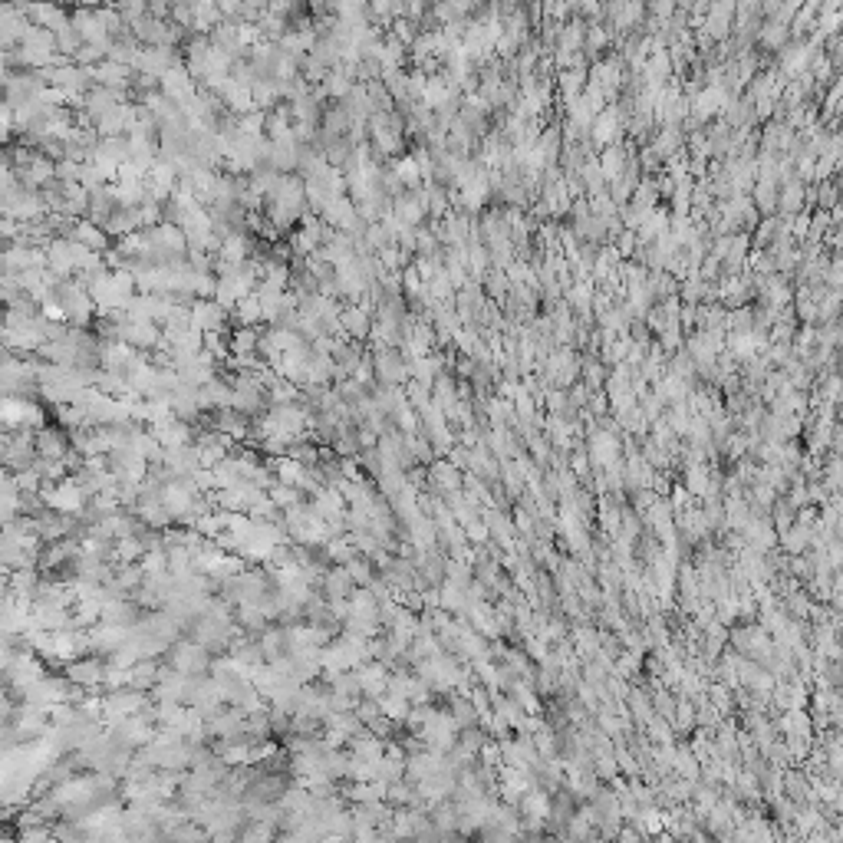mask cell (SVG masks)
I'll return each mask as SVG.
<instances>
[{"mask_svg": "<svg viewBox=\"0 0 843 843\" xmlns=\"http://www.w3.org/2000/svg\"><path fill=\"white\" fill-rule=\"evenodd\" d=\"M40 455H43V458H60V455H63V438L53 435L50 429L40 432Z\"/></svg>", "mask_w": 843, "mask_h": 843, "instance_id": "cell-1", "label": "cell"}]
</instances>
